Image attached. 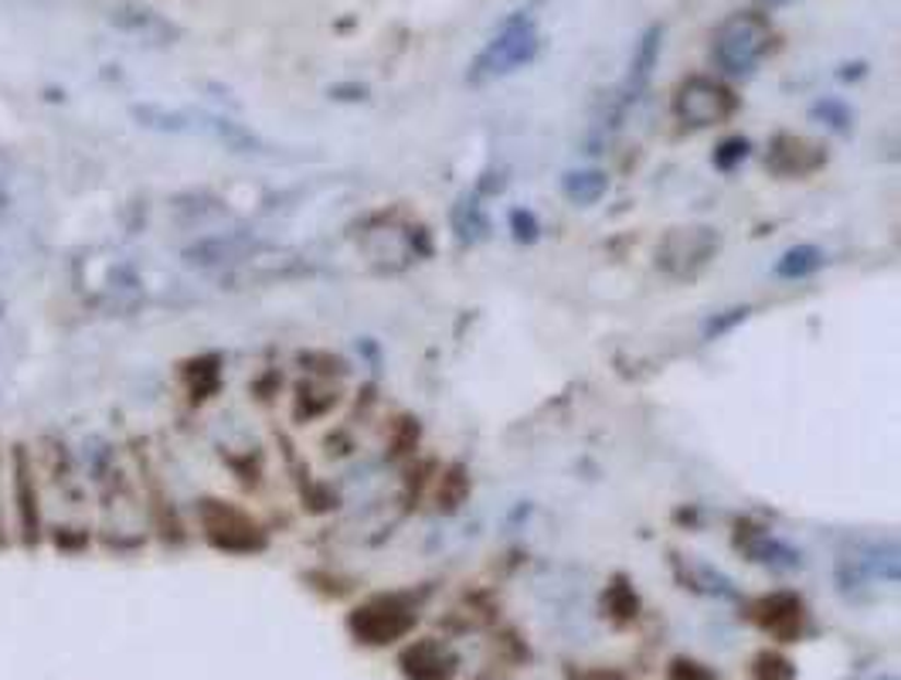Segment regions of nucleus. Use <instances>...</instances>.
I'll return each instance as SVG.
<instances>
[{
    "label": "nucleus",
    "mask_w": 901,
    "mask_h": 680,
    "mask_svg": "<svg viewBox=\"0 0 901 680\" xmlns=\"http://www.w3.org/2000/svg\"><path fill=\"white\" fill-rule=\"evenodd\" d=\"M538 31H535V17L527 11H517L511 14L501 31H496V38L487 45V51L477 58L473 66V79L483 82L490 75H504V72H514L524 61H531L538 55Z\"/></svg>",
    "instance_id": "2"
},
{
    "label": "nucleus",
    "mask_w": 901,
    "mask_h": 680,
    "mask_svg": "<svg viewBox=\"0 0 901 680\" xmlns=\"http://www.w3.org/2000/svg\"><path fill=\"white\" fill-rule=\"evenodd\" d=\"M660 42H664V27L660 24H654L646 31V35L640 38V45H636V55H633V72H630V82H627V89L633 92H640L646 82H650V75H654V66H657V58H660Z\"/></svg>",
    "instance_id": "5"
},
{
    "label": "nucleus",
    "mask_w": 901,
    "mask_h": 680,
    "mask_svg": "<svg viewBox=\"0 0 901 680\" xmlns=\"http://www.w3.org/2000/svg\"><path fill=\"white\" fill-rule=\"evenodd\" d=\"M823 266V253L817 245H796L789 249L780 262H775V275H783V280H803V275H810Z\"/></svg>",
    "instance_id": "6"
},
{
    "label": "nucleus",
    "mask_w": 901,
    "mask_h": 680,
    "mask_svg": "<svg viewBox=\"0 0 901 680\" xmlns=\"http://www.w3.org/2000/svg\"><path fill=\"white\" fill-rule=\"evenodd\" d=\"M562 191L572 204L588 208V204L602 201V195L609 191V177L602 171H572L562 180Z\"/></svg>",
    "instance_id": "4"
},
{
    "label": "nucleus",
    "mask_w": 901,
    "mask_h": 680,
    "mask_svg": "<svg viewBox=\"0 0 901 680\" xmlns=\"http://www.w3.org/2000/svg\"><path fill=\"white\" fill-rule=\"evenodd\" d=\"M772 48V27L762 14H732L714 35V61L728 75H752Z\"/></svg>",
    "instance_id": "1"
},
{
    "label": "nucleus",
    "mask_w": 901,
    "mask_h": 680,
    "mask_svg": "<svg viewBox=\"0 0 901 680\" xmlns=\"http://www.w3.org/2000/svg\"><path fill=\"white\" fill-rule=\"evenodd\" d=\"M674 109L683 122H691V127H714V122H722L735 109V99L722 82L694 75L677 89Z\"/></svg>",
    "instance_id": "3"
}]
</instances>
